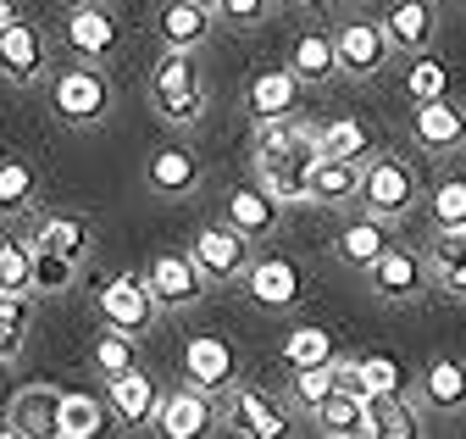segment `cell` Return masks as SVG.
<instances>
[{
  "mask_svg": "<svg viewBox=\"0 0 466 439\" xmlns=\"http://www.w3.org/2000/svg\"><path fill=\"white\" fill-rule=\"evenodd\" d=\"M106 406L95 395H62V439H100Z\"/></svg>",
  "mask_w": 466,
  "mask_h": 439,
  "instance_id": "ab89813d",
  "label": "cell"
},
{
  "mask_svg": "<svg viewBox=\"0 0 466 439\" xmlns=\"http://www.w3.org/2000/svg\"><path fill=\"white\" fill-rule=\"evenodd\" d=\"M317 145H322L328 161H367V150H372V128H367L361 117H333V123L317 128Z\"/></svg>",
  "mask_w": 466,
  "mask_h": 439,
  "instance_id": "1f68e13d",
  "label": "cell"
},
{
  "mask_svg": "<svg viewBox=\"0 0 466 439\" xmlns=\"http://www.w3.org/2000/svg\"><path fill=\"white\" fill-rule=\"evenodd\" d=\"M405 95H411V106L450 100V62H444V56H433V50L411 56V67H405Z\"/></svg>",
  "mask_w": 466,
  "mask_h": 439,
  "instance_id": "d6a6232c",
  "label": "cell"
},
{
  "mask_svg": "<svg viewBox=\"0 0 466 439\" xmlns=\"http://www.w3.org/2000/svg\"><path fill=\"white\" fill-rule=\"evenodd\" d=\"M145 179H150L156 195H189L200 184V156L189 145H161L145 161Z\"/></svg>",
  "mask_w": 466,
  "mask_h": 439,
  "instance_id": "d4e9b609",
  "label": "cell"
},
{
  "mask_svg": "<svg viewBox=\"0 0 466 439\" xmlns=\"http://www.w3.org/2000/svg\"><path fill=\"white\" fill-rule=\"evenodd\" d=\"M222 417L239 439H289V412L267 390H256V383H233Z\"/></svg>",
  "mask_w": 466,
  "mask_h": 439,
  "instance_id": "4fadbf2b",
  "label": "cell"
},
{
  "mask_svg": "<svg viewBox=\"0 0 466 439\" xmlns=\"http://www.w3.org/2000/svg\"><path fill=\"white\" fill-rule=\"evenodd\" d=\"M62 395L56 383H23L6 406V423L23 434V439H62Z\"/></svg>",
  "mask_w": 466,
  "mask_h": 439,
  "instance_id": "9a60e30c",
  "label": "cell"
},
{
  "mask_svg": "<svg viewBox=\"0 0 466 439\" xmlns=\"http://www.w3.org/2000/svg\"><path fill=\"white\" fill-rule=\"evenodd\" d=\"M245 290H250L256 306H267V311H289V306L300 301L306 279H300V267L289 261V256H267V261H250Z\"/></svg>",
  "mask_w": 466,
  "mask_h": 439,
  "instance_id": "ac0fdd59",
  "label": "cell"
},
{
  "mask_svg": "<svg viewBox=\"0 0 466 439\" xmlns=\"http://www.w3.org/2000/svg\"><path fill=\"white\" fill-rule=\"evenodd\" d=\"M411 139H417L428 156L461 150V145H466V106H455V100L417 106V112H411Z\"/></svg>",
  "mask_w": 466,
  "mask_h": 439,
  "instance_id": "d6986e66",
  "label": "cell"
},
{
  "mask_svg": "<svg viewBox=\"0 0 466 439\" xmlns=\"http://www.w3.org/2000/svg\"><path fill=\"white\" fill-rule=\"evenodd\" d=\"M367 284H372V295L389 301V306L417 301V295L428 290V256L405 250V245H389V250L367 267Z\"/></svg>",
  "mask_w": 466,
  "mask_h": 439,
  "instance_id": "7c38bea8",
  "label": "cell"
},
{
  "mask_svg": "<svg viewBox=\"0 0 466 439\" xmlns=\"http://www.w3.org/2000/svg\"><path fill=\"white\" fill-rule=\"evenodd\" d=\"M195 6H206V12H211V6H217V0H195Z\"/></svg>",
  "mask_w": 466,
  "mask_h": 439,
  "instance_id": "681fc988",
  "label": "cell"
},
{
  "mask_svg": "<svg viewBox=\"0 0 466 439\" xmlns=\"http://www.w3.org/2000/svg\"><path fill=\"white\" fill-rule=\"evenodd\" d=\"M283 362L289 367H328V362H339L333 356V334L328 328H317V322H300V328H289V340H283Z\"/></svg>",
  "mask_w": 466,
  "mask_h": 439,
  "instance_id": "836d02e7",
  "label": "cell"
},
{
  "mask_svg": "<svg viewBox=\"0 0 466 439\" xmlns=\"http://www.w3.org/2000/svg\"><path fill=\"white\" fill-rule=\"evenodd\" d=\"M267 12H272V0H217L211 6V17H222L228 28H256L267 23Z\"/></svg>",
  "mask_w": 466,
  "mask_h": 439,
  "instance_id": "ee69618b",
  "label": "cell"
},
{
  "mask_svg": "<svg viewBox=\"0 0 466 439\" xmlns=\"http://www.w3.org/2000/svg\"><path fill=\"white\" fill-rule=\"evenodd\" d=\"M417 395L433 412H466V362L461 356H433L417 378Z\"/></svg>",
  "mask_w": 466,
  "mask_h": 439,
  "instance_id": "603a6c76",
  "label": "cell"
},
{
  "mask_svg": "<svg viewBox=\"0 0 466 439\" xmlns=\"http://www.w3.org/2000/svg\"><path fill=\"white\" fill-rule=\"evenodd\" d=\"M78 284V267L62 261V256H50V250H34V295H62Z\"/></svg>",
  "mask_w": 466,
  "mask_h": 439,
  "instance_id": "7bdbcfd3",
  "label": "cell"
},
{
  "mask_svg": "<svg viewBox=\"0 0 466 439\" xmlns=\"http://www.w3.org/2000/svg\"><path fill=\"white\" fill-rule=\"evenodd\" d=\"M100 317H106V328H116V334L139 340V334H150V322L161 317V306L150 301L139 272H123V279H111L100 290Z\"/></svg>",
  "mask_w": 466,
  "mask_h": 439,
  "instance_id": "9c48e42d",
  "label": "cell"
},
{
  "mask_svg": "<svg viewBox=\"0 0 466 439\" xmlns=\"http://www.w3.org/2000/svg\"><path fill=\"white\" fill-rule=\"evenodd\" d=\"M106 412L123 423V428H150L156 412H161V390H156V378L145 367L123 373V378H111L106 383Z\"/></svg>",
  "mask_w": 466,
  "mask_h": 439,
  "instance_id": "e0dca14e",
  "label": "cell"
},
{
  "mask_svg": "<svg viewBox=\"0 0 466 439\" xmlns=\"http://www.w3.org/2000/svg\"><path fill=\"white\" fill-rule=\"evenodd\" d=\"M139 362H134V340L128 334H116V328H106V334L95 340V373L111 383V378H123V373H134Z\"/></svg>",
  "mask_w": 466,
  "mask_h": 439,
  "instance_id": "b9f144b4",
  "label": "cell"
},
{
  "mask_svg": "<svg viewBox=\"0 0 466 439\" xmlns=\"http://www.w3.org/2000/svg\"><path fill=\"white\" fill-rule=\"evenodd\" d=\"M422 200V173L405 156H372L361 173V211L378 217V223H400L411 217Z\"/></svg>",
  "mask_w": 466,
  "mask_h": 439,
  "instance_id": "3957f363",
  "label": "cell"
},
{
  "mask_svg": "<svg viewBox=\"0 0 466 439\" xmlns=\"http://www.w3.org/2000/svg\"><path fill=\"white\" fill-rule=\"evenodd\" d=\"M295 6H311V12H317V6H328V0H295Z\"/></svg>",
  "mask_w": 466,
  "mask_h": 439,
  "instance_id": "c3c4849f",
  "label": "cell"
},
{
  "mask_svg": "<svg viewBox=\"0 0 466 439\" xmlns=\"http://www.w3.org/2000/svg\"><path fill=\"white\" fill-rule=\"evenodd\" d=\"M394 245V234H389V223H378V217H350V223L339 229V240H333V256L344 261V267H356V272H367L383 250Z\"/></svg>",
  "mask_w": 466,
  "mask_h": 439,
  "instance_id": "cb8c5ba5",
  "label": "cell"
},
{
  "mask_svg": "<svg viewBox=\"0 0 466 439\" xmlns=\"http://www.w3.org/2000/svg\"><path fill=\"white\" fill-rule=\"evenodd\" d=\"M378 28H383V39L394 50L422 56V50H433V39H439V6H433V0H389Z\"/></svg>",
  "mask_w": 466,
  "mask_h": 439,
  "instance_id": "5bb4252c",
  "label": "cell"
},
{
  "mask_svg": "<svg viewBox=\"0 0 466 439\" xmlns=\"http://www.w3.org/2000/svg\"><path fill=\"white\" fill-rule=\"evenodd\" d=\"M361 173H367V161H317L311 168V200L317 206H350V200H361Z\"/></svg>",
  "mask_w": 466,
  "mask_h": 439,
  "instance_id": "f1b7e54d",
  "label": "cell"
},
{
  "mask_svg": "<svg viewBox=\"0 0 466 439\" xmlns=\"http://www.w3.org/2000/svg\"><path fill=\"white\" fill-rule=\"evenodd\" d=\"M289 73H295L300 84H328V78L339 73V56H333V34H322V28L300 34L295 45H289Z\"/></svg>",
  "mask_w": 466,
  "mask_h": 439,
  "instance_id": "f546056e",
  "label": "cell"
},
{
  "mask_svg": "<svg viewBox=\"0 0 466 439\" xmlns=\"http://www.w3.org/2000/svg\"><path fill=\"white\" fill-rule=\"evenodd\" d=\"M350 378H356V390H361V401H378V395H405V373H400V362H389V356H361V362H350Z\"/></svg>",
  "mask_w": 466,
  "mask_h": 439,
  "instance_id": "e575fe53",
  "label": "cell"
},
{
  "mask_svg": "<svg viewBox=\"0 0 466 439\" xmlns=\"http://www.w3.org/2000/svg\"><path fill=\"white\" fill-rule=\"evenodd\" d=\"M333 390H339V362H328V367H300L295 378H289V395H295L300 412H317Z\"/></svg>",
  "mask_w": 466,
  "mask_h": 439,
  "instance_id": "60d3db41",
  "label": "cell"
},
{
  "mask_svg": "<svg viewBox=\"0 0 466 439\" xmlns=\"http://www.w3.org/2000/svg\"><path fill=\"white\" fill-rule=\"evenodd\" d=\"M89 245H95V234H89V223L78 211H56V217H45V223L34 229V250H50V256L73 261V267L89 256Z\"/></svg>",
  "mask_w": 466,
  "mask_h": 439,
  "instance_id": "4316f807",
  "label": "cell"
},
{
  "mask_svg": "<svg viewBox=\"0 0 466 439\" xmlns=\"http://www.w3.org/2000/svg\"><path fill=\"white\" fill-rule=\"evenodd\" d=\"M50 112L62 117L67 128H95V123H106V112H111V78H106L100 67H89V62L50 73Z\"/></svg>",
  "mask_w": 466,
  "mask_h": 439,
  "instance_id": "277c9868",
  "label": "cell"
},
{
  "mask_svg": "<svg viewBox=\"0 0 466 439\" xmlns=\"http://www.w3.org/2000/svg\"><path fill=\"white\" fill-rule=\"evenodd\" d=\"M34 200V168L23 156H0V217H17Z\"/></svg>",
  "mask_w": 466,
  "mask_h": 439,
  "instance_id": "f35d334b",
  "label": "cell"
},
{
  "mask_svg": "<svg viewBox=\"0 0 466 439\" xmlns=\"http://www.w3.org/2000/svg\"><path fill=\"white\" fill-rule=\"evenodd\" d=\"M361 439H428L422 434V412L405 395H378V401H367Z\"/></svg>",
  "mask_w": 466,
  "mask_h": 439,
  "instance_id": "484cf974",
  "label": "cell"
},
{
  "mask_svg": "<svg viewBox=\"0 0 466 439\" xmlns=\"http://www.w3.org/2000/svg\"><path fill=\"white\" fill-rule=\"evenodd\" d=\"M317 417V434L322 439H361V423H367V401L356 395V390H344V383H339V390L311 412Z\"/></svg>",
  "mask_w": 466,
  "mask_h": 439,
  "instance_id": "4dcf8cb0",
  "label": "cell"
},
{
  "mask_svg": "<svg viewBox=\"0 0 466 439\" xmlns=\"http://www.w3.org/2000/svg\"><path fill=\"white\" fill-rule=\"evenodd\" d=\"M0 439H23V434H17V428H12V423H0Z\"/></svg>",
  "mask_w": 466,
  "mask_h": 439,
  "instance_id": "bcb514c9",
  "label": "cell"
},
{
  "mask_svg": "<svg viewBox=\"0 0 466 439\" xmlns=\"http://www.w3.org/2000/svg\"><path fill=\"white\" fill-rule=\"evenodd\" d=\"M139 279H145V290H150V301L161 311H184L206 290V279H200V267H195L189 250H161V256H150V267L139 272Z\"/></svg>",
  "mask_w": 466,
  "mask_h": 439,
  "instance_id": "52a82bcc",
  "label": "cell"
},
{
  "mask_svg": "<svg viewBox=\"0 0 466 439\" xmlns=\"http://www.w3.org/2000/svg\"><path fill=\"white\" fill-rule=\"evenodd\" d=\"M50 73V50H45V34L23 17H6L0 23V78L28 89Z\"/></svg>",
  "mask_w": 466,
  "mask_h": 439,
  "instance_id": "ba28073f",
  "label": "cell"
},
{
  "mask_svg": "<svg viewBox=\"0 0 466 439\" xmlns=\"http://www.w3.org/2000/svg\"><path fill=\"white\" fill-rule=\"evenodd\" d=\"M333 56H339L344 78H378L394 56V45L383 39V28L372 17H350V23L333 28Z\"/></svg>",
  "mask_w": 466,
  "mask_h": 439,
  "instance_id": "8992f818",
  "label": "cell"
},
{
  "mask_svg": "<svg viewBox=\"0 0 466 439\" xmlns=\"http://www.w3.org/2000/svg\"><path fill=\"white\" fill-rule=\"evenodd\" d=\"M150 106L167 128H195L206 117V78L195 67V56H178V50H167V56L150 67Z\"/></svg>",
  "mask_w": 466,
  "mask_h": 439,
  "instance_id": "7a4b0ae2",
  "label": "cell"
},
{
  "mask_svg": "<svg viewBox=\"0 0 466 439\" xmlns=\"http://www.w3.org/2000/svg\"><path fill=\"white\" fill-rule=\"evenodd\" d=\"M428 217L433 234H461L466 229V179H444L428 189Z\"/></svg>",
  "mask_w": 466,
  "mask_h": 439,
  "instance_id": "8d00e7d4",
  "label": "cell"
},
{
  "mask_svg": "<svg viewBox=\"0 0 466 439\" xmlns=\"http://www.w3.org/2000/svg\"><path fill=\"white\" fill-rule=\"evenodd\" d=\"M317 128H322V123H306V117L256 123L250 168H256V184H261L278 206H306V200H311V168L322 161Z\"/></svg>",
  "mask_w": 466,
  "mask_h": 439,
  "instance_id": "6da1fadb",
  "label": "cell"
},
{
  "mask_svg": "<svg viewBox=\"0 0 466 439\" xmlns=\"http://www.w3.org/2000/svg\"><path fill=\"white\" fill-rule=\"evenodd\" d=\"M0 295H34V240H0Z\"/></svg>",
  "mask_w": 466,
  "mask_h": 439,
  "instance_id": "d590c367",
  "label": "cell"
},
{
  "mask_svg": "<svg viewBox=\"0 0 466 439\" xmlns=\"http://www.w3.org/2000/svg\"><path fill=\"white\" fill-rule=\"evenodd\" d=\"M428 284H439L444 295L466 301V229L461 234H433V245H428Z\"/></svg>",
  "mask_w": 466,
  "mask_h": 439,
  "instance_id": "83f0119b",
  "label": "cell"
},
{
  "mask_svg": "<svg viewBox=\"0 0 466 439\" xmlns=\"http://www.w3.org/2000/svg\"><path fill=\"white\" fill-rule=\"evenodd\" d=\"M217 423H222V412H217V401L211 395H200V390H172V395H161V412H156V439H211L217 434Z\"/></svg>",
  "mask_w": 466,
  "mask_h": 439,
  "instance_id": "8fae6325",
  "label": "cell"
},
{
  "mask_svg": "<svg viewBox=\"0 0 466 439\" xmlns=\"http://www.w3.org/2000/svg\"><path fill=\"white\" fill-rule=\"evenodd\" d=\"M73 12H95V6H106V0H67Z\"/></svg>",
  "mask_w": 466,
  "mask_h": 439,
  "instance_id": "f6af8a7d",
  "label": "cell"
},
{
  "mask_svg": "<svg viewBox=\"0 0 466 439\" xmlns=\"http://www.w3.org/2000/svg\"><path fill=\"white\" fill-rule=\"evenodd\" d=\"M28 322H34V295H0V362L23 351Z\"/></svg>",
  "mask_w": 466,
  "mask_h": 439,
  "instance_id": "74e56055",
  "label": "cell"
},
{
  "mask_svg": "<svg viewBox=\"0 0 466 439\" xmlns=\"http://www.w3.org/2000/svg\"><path fill=\"white\" fill-rule=\"evenodd\" d=\"M62 39H67L73 56H84V62L95 67L100 56H111V50H116V17H111L106 6H95V12H67Z\"/></svg>",
  "mask_w": 466,
  "mask_h": 439,
  "instance_id": "7402d4cb",
  "label": "cell"
},
{
  "mask_svg": "<svg viewBox=\"0 0 466 439\" xmlns=\"http://www.w3.org/2000/svg\"><path fill=\"white\" fill-rule=\"evenodd\" d=\"M300 78L289 73V67H267L245 84V112L250 123H283V117H295L300 112Z\"/></svg>",
  "mask_w": 466,
  "mask_h": 439,
  "instance_id": "2e32d148",
  "label": "cell"
},
{
  "mask_svg": "<svg viewBox=\"0 0 466 439\" xmlns=\"http://www.w3.org/2000/svg\"><path fill=\"white\" fill-rule=\"evenodd\" d=\"M184 383L200 395H228L233 383H239V356H233V345L217 340V334H195L184 345Z\"/></svg>",
  "mask_w": 466,
  "mask_h": 439,
  "instance_id": "30bf717a",
  "label": "cell"
},
{
  "mask_svg": "<svg viewBox=\"0 0 466 439\" xmlns=\"http://www.w3.org/2000/svg\"><path fill=\"white\" fill-rule=\"evenodd\" d=\"M195 267H200V279L206 284H239L245 272H250V240L245 234H233L228 223H206L189 245Z\"/></svg>",
  "mask_w": 466,
  "mask_h": 439,
  "instance_id": "5b68a950",
  "label": "cell"
},
{
  "mask_svg": "<svg viewBox=\"0 0 466 439\" xmlns=\"http://www.w3.org/2000/svg\"><path fill=\"white\" fill-rule=\"evenodd\" d=\"M278 211H283V206H278L256 179L228 189V229L245 234V240H267V234L278 229Z\"/></svg>",
  "mask_w": 466,
  "mask_h": 439,
  "instance_id": "44dd1931",
  "label": "cell"
},
{
  "mask_svg": "<svg viewBox=\"0 0 466 439\" xmlns=\"http://www.w3.org/2000/svg\"><path fill=\"white\" fill-rule=\"evenodd\" d=\"M12 17V0H0V23H6Z\"/></svg>",
  "mask_w": 466,
  "mask_h": 439,
  "instance_id": "7dc6e473",
  "label": "cell"
},
{
  "mask_svg": "<svg viewBox=\"0 0 466 439\" xmlns=\"http://www.w3.org/2000/svg\"><path fill=\"white\" fill-rule=\"evenodd\" d=\"M211 12L195 6V0H161V12H156V34L167 50H178V56H195V50L211 39Z\"/></svg>",
  "mask_w": 466,
  "mask_h": 439,
  "instance_id": "ffe728a7",
  "label": "cell"
}]
</instances>
